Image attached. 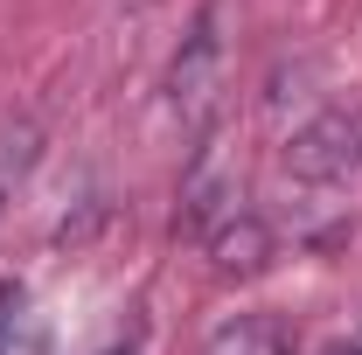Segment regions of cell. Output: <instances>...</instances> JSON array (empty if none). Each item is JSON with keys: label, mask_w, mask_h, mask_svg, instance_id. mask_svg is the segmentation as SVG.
<instances>
[{"label": "cell", "mask_w": 362, "mask_h": 355, "mask_svg": "<svg viewBox=\"0 0 362 355\" xmlns=\"http://www.w3.org/2000/svg\"><path fill=\"white\" fill-rule=\"evenodd\" d=\"M286 168L300 181H349L362 175V105H334L314 126L286 139Z\"/></svg>", "instance_id": "1"}, {"label": "cell", "mask_w": 362, "mask_h": 355, "mask_svg": "<svg viewBox=\"0 0 362 355\" xmlns=\"http://www.w3.org/2000/svg\"><path fill=\"white\" fill-rule=\"evenodd\" d=\"M216 91H223V35H216V7H202L195 28H188V42H181V56H175L168 98H175V112L188 126H202L216 112Z\"/></svg>", "instance_id": "2"}, {"label": "cell", "mask_w": 362, "mask_h": 355, "mask_svg": "<svg viewBox=\"0 0 362 355\" xmlns=\"http://www.w3.org/2000/svg\"><path fill=\"white\" fill-rule=\"evenodd\" d=\"M202 244H209V265L223 272V279H251V272H265L272 251H279V244H272V230L251 216V209H237L230 223H216Z\"/></svg>", "instance_id": "3"}, {"label": "cell", "mask_w": 362, "mask_h": 355, "mask_svg": "<svg viewBox=\"0 0 362 355\" xmlns=\"http://www.w3.org/2000/svg\"><path fill=\"white\" fill-rule=\"evenodd\" d=\"M202 355H293V327L279 313H237L202 342Z\"/></svg>", "instance_id": "4"}, {"label": "cell", "mask_w": 362, "mask_h": 355, "mask_svg": "<svg viewBox=\"0 0 362 355\" xmlns=\"http://www.w3.org/2000/svg\"><path fill=\"white\" fill-rule=\"evenodd\" d=\"M0 355H49V327L28 286H0Z\"/></svg>", "instance_id": "5"}, {"label": "cell", "mask_w": 362, "mask_h": 355, "mask_svg": "<svg viewBox=\"0 0 362 355\" xmlns=\"http://www.w3.org/2000/svg\"><path fill=\"white\" fill-rule=\"evenodd\" d=\"M28 161H35V126H0V209H7L14 181L28 175Z\"/></svg>", "instance_id": "6"}, {"label": "cell", "mask_w": 362, "mask_h": 355, "mask_svg": "<svg viewBox=\"0 0 362 355\" xmlns=\"http://www.w3.org/2000/svg\"><path fill=\"white\" fill-rule=\"evenodd\" d=\"M105 355H139V349H133V342H126V349H105Z\"/></svg>", "instance_id": "7"}, {"label": "cell", "mask_w": 362, "mask_h": 355, "mask_svg": "<svg viewBox=\"0 0 362 355\" xmlns=\"http://www.w3.org/2000/svg\"><path fill=\"white\" fill-rule=\"evenodd\" d=\"M349 355H362V342H356V349H349Z\"/></svg>", "instance_id": "8"}]
</instances>
